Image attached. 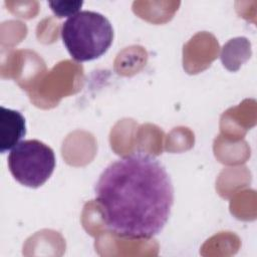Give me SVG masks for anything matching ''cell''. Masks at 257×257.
Segmentation results:
<instances>
[{
    "label": "cell",
    "mask_w": 257,
    "mask_h": 257,
    "mask_svg": "<svg viewBox=\"0 0 257 257\" xmlns=\"http://www.w3.org/2000/svg\"><path fill=\"white\" fill-rule=\"evenodd\" d=\"M61 38L76 61H89L104 54L113 40V29L102 14L83 10L68 17L61 26Z\"/></svg>",
    "instance_id": "7a4b0ae2"
},
{
    "label": "cell",
    "mask_w": 257,
    "mask_h": 257,
    "mask_svg": "<svg viewBox=\"0 0 257 257\" xmlns=\"http://www.w3.org/2000/svg\"><path fill=\"white\" fill-rule=\"evenodd\" d=\"M82 1H49L48 5L50 6L53 13L58 17L72 16L79 12L80 7L82 6Z\"/></svg>",
    "instance_id": "5b68a950"
},
{
    "label": "cell",
    "mask_w": 257,
    "mask_h": 257,
    "mask_svg": "<svg viewBox=\"0 0 257 257\" xmlns=\"http://www.w3.org/2000/svg\"><path fill=\"white\" fill-rule=\"evenodd\" d=\"M94 194L106 228L132 240L160 234L174 204L166 168L154 156L140 152L110 163L100 174Z\"/></svg>",
    "instance_id": "6da1fadb"
},
{
    "label": "cell",
    "mask_w": 257,
    "mask_h": 257,
    "mask_svg": "<svg viewBox=\"0 0 257 257\" xmlns=\"http://www.w3.org/2000/svg\"><path fill=\"white\" fill-rule=\"evenodd\" d=\"M26 135L24 116L17 110L0 107V152L12 150Z\"/></svg>",
    "instance_id": "277c9868"
},
{
    "label": "cell",
    "mask_w": 257,
    "mask_h": 257,
    "mask_svg": "<svg viewBox=\"0 0 257 257\" xmlns=\"http://www.w3.org/2000/svg\"><path fill=\"white\" fill-rule=\"evenodd\" d=\"M7 160L13 178L29 188L42 186L55 168L53 150L38 140L19 142L10 151Z\"/></svg>",
    "instance_id": "3957f363"
}]
</instances>
